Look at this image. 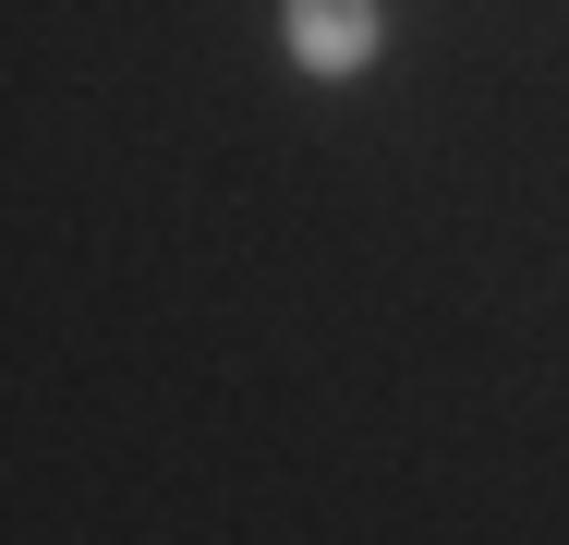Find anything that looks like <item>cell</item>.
Wrapping results in <instances>:
<instances>
[{
    "mask_svg": "<svg viewBox=\"0 0 569 545\" xmlns=\"http://www.w3.org/2000/svg\"><path fill=\"white\" fill-rule=\"evenodd\" d=\"M279 49L303 86H363L388 61V0H279Z\"/></svg>",
    "mask_w": 569,
    "mask_h": 545,
    "instance_id": "obj_1",
    "label": "cell"
}]
</instances>
